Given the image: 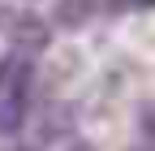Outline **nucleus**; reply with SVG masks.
Wrapping results in <instances>:
<instances>
[{
    "label": "nucleus",
    "instance_id": "nucleus-1",
    "mask_svg": "<svg viewBox=\"0 0 155 151\" xmlns=\"http://www.w3.org/2000/svg\"><path fill=\"white\" fill-rule=\"evenodd\" d=\"M5 39L13 52L22 56H39L52 48V22H43L39 13H26V9H13L5 17Z\"/></svg>",
    "mask_w": 155,
    "mask_h": 151
},
{
    "label": "nucleus",
    "instance_id": "nucleus-2",
    "mask_svg": "<svg viewBox=\"0 0 155 151\" xmlns=\"http://www.w3.org/2000/svg\"><path fill=\"white\" fill-rule=\"evenodd\" d=\"M35 78H39L35 56H22L13 48L0 52V99H30Z\"/></svg>",
    "mask_w": 155,
    "mask_h": 151
},
{
    "label": "nucleus",
    "instance_id": "nucleus-3",
    "mask_svg": "<svg viewBox=\"0 0 155 151\" xmlns=\"http://www.w3.org/2000/svg\"><path fill=\"white\" fill-rule=\"evenodd\" d=\"M73 121H78V112L69 104H43V108H39V121H35V143L48 147V143L69 138L73 134Z\"/></svg>",
    "mask_w": 155,
    "mask_h": 151
},
{
    "label": "nucleus",
    "instance_id": "nucleus-4",
    "mask_svg": "<svg viewBox=\"0 0 155 151\" xmlns=\"http://www.w3.org/2000/svg\"><path fill=\"white\" fill-rule=\"evenodd\" d=\"M95 13H104V0H56V26H86Z\"/></svg>",
    "mask_w": 155,
    "mask_h": 151
},
{
    "label": "nucleus",
    "instance_id": "nucleus-5",
    "mask_svg": "<svg viewBox=\"0 0 155 151\" xmlns=\"http://www.w3.org/2000/svg\"><path fill=\"white\" fill-rule=\"evenodd\" d=\"M30 121V104L26 99H0V134H17Z\"/></svg>",
    "mask_w": 155,
    "mask_h": 151
},
{
    "label": "nucleus",
    "instance_id": "nucleus-6",
    "mask_svg": "<svg viewBox=\"0 0 155 151\" xmlns=\"http://www.w3.org/2000/svg\"><path fill=\"white\" fill-rule=\"evenodd\" d=\"M138 134H142V138L155 147V104H147V108L138 112Z\"/></svg>",
    "mask_w": 155,
    "mask_h": 151
},
{
    "label": "nucleus",
    "instance_id": "nucleus-7",
    "mask_svg": "<svg viewBox=\"0 0 155 151\" xmlns=\"http://www.w3.org/2000/svg\"><path fill=\"white\" fill-rule=\"evenodd\" d=\"M69 151H95L91 143H69Z\"/></svg>",
    "mask_w": 155,
    "mask_h": 151
},
{
    "label": "nucleus",
    "instance_id": "nucleus-8",
    "mask_svg": "<svg viewBox=\"0 0 155 151\" xmlns=\"http://www.w3.org/2000/svg\"><path fill=\"white\" fill-rule=\"evenodd\" d=\"M13 151H26V147H13Z\"/></svg>",
    "mask_w": 155,
    "mask_h": 151
}]
</instances>
